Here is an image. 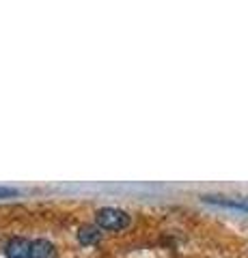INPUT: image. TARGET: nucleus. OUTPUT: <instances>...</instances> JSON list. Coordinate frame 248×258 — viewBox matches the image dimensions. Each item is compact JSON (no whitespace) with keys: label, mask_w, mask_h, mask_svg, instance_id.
<instances>
[{"label":"nucleus","mask_w":248,"mask_h":258,"mask_svg":"<svg viewBox=\"0 0 248 258\" xmlns=\"http://www.w3.org/2000/svg\"><path fill=\"white\" fill-rule=\"evenodd\" d=\"M132 222V217L127 215V211L123 209H117V207H102L97 213H95V226L97 228H104V230H113V232H119L127 228Z\"/></svg>","instance_id":"f257e3e1"},{"label":"nucleus","mask_w":248,"mask_h":258,"mask_svg":"<svg viewBox=\"0 0 248 258\" xmlns=\"http://www.w3.org/2000/svg\"><path fill=\"white\" fill-rule=\"evenodd\" d=\"M7 258H30V241L24 237H13L5 245Z\"/></svg>","instance_id":"f03ea898"},{"label":"nucleus","mask_w":248,"mask_h":258,"mask_svg":"<svg viewBox=\"0 0 248 258\" xmlns=\"http://www.w3.org/2000/svg\"><path fill=\"white\" fill-rule=\"evenodd\" d=\"M205 203L227 207V209H237V211L248 213V198H227V196H203Z\"/></svg>","instance_id":"7ed1b4c3"},{"label":"nucleus","mask_w":248,"mask_h":258,"mask_svg":"<svg viewBox=\"0 0 248 258\" xmlns=\"http://www.w3.org/2000/svg\"><path fill=\"white\" fill-rule=\"evenodd\" d=\"M102 239V232L95 224H84L78 228V241L82 245H95Z\"/></svg>","instance_id":"20e7f679"},{"label":"nucleus","mask_w":248,"mask_h":258,"mask_svg":"<svg viewBox=\"0 0 248 258\" xmlns=\"http://www.w3.org/2000/svg\"><path fill=\"white\" fill-rule=\"evenodd\" d=\"M57 256V249L50 241L45 239H37L30 243V258H54Z\"/></svg>","instance_id":"39448f33"},{"label":"nucleus","mask_w":248,"mask_h":258,"mask_svg":"<svg viewBox=\"0 0 248 258\" xmlns=\"http://www.w3.org/2000/svg\"><path fill=\"white\" fill-rule=\"evenodd\" d=\"M11 196H18V189H13V187H0V198H11Z\"/></svg>","instance_id":"423d86ee"}]
</instances>
